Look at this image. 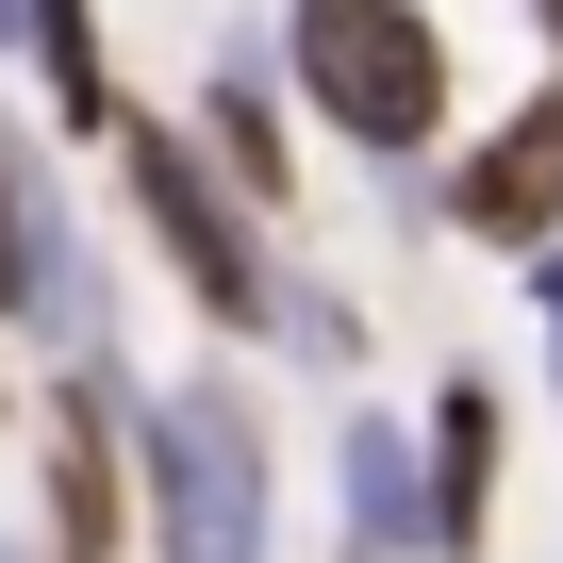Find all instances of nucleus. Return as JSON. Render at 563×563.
<instances>
[{"label": "nucleus", "mask_w": 563, "mask_h": 563, "mask_svg": "<svg viewBox=\"0 0 563 563\" xmlns=\"http://www.w3.org/2000/svg\"><path fill=\"white\" fill-rule=\"evenodd\" d=\"M547 299H563V282H547Z\"/></svg>", "instance_id": "obj_10"}, {"label": "nucleus", "mask_w": 563, "mask_h": 563, "mask_svg": "<svg viewBox=\"0 0 563 563\" xmlns=\"http://www.w3.org/2000/svg\"><path fill=\"white\" fill-rule=\"evenodd\" d=\"M299 84L316 117H349V150H431L448 117V51L415 0H299Z\"/></svg>", "instance_id": "obj_1"}, {"label": "nucleus", "mask_w": 563, "mask_h": 563, "mask_svg": "<svg viewBox=\"0 0 563 563\" xmlns=\"http://www.w3.org/2000/svg\"><path fill=\"white\" fill-rule=\"evenodd\" d=\"M133 199H150V232L183 249V282H199V299H216V316L249 332V316H265V265H249V232L216 216V183H199V166H183L166 133H133Z\"/></svg>", "instance_id": "obj_3"}, {"label": "nucleus", "mask_w": 563, "mask_h": 563, "mask_svg": "<svg viewBox=\"0 0 563 563\" xmlns=\"http://www.w3.org/2000/svg\"><path fill=\"white\" fill-rule=\"evenodd\" d=\"M150 481H166V563H265V448L232 398H166Z\"/></svg>", "instance_id": "obj_2"}, {"label": "nucleus", "mask_w": 563, "mask_h": 563, "mask_svg": "<svg viewBox=\"0 0 563 563\" xmlns=\"http://www.w3.org/2000/svg\"><path fill=\"white\" fill-rule=\"evenodd\" d=\"M431 415H448V431H431V514H448V547H464V530H481V497H497V382L464 365Z\"/></svg>", "instance_id": "obj_6"}, {"label": "nucleus", "mask_w": 563, "mask_h": 563, "mask_svg": "<svg viewBox=\"0 0 563 563\" xmlns=\"http://www.w3.org/2000/svg\"><path fill=\"white\" fill-rule=\"evenodd\" d=\"M530 18H547V34H563V0H530Z\"/></svg>", "instance_id": "obj_9"}, {"label": "nucleus", "mask_w": 563, "mask_h": 563, "mask_svg": "<svg viewBox=\"0 0 563 563\" xmlns=\"http://www.w3.org/2000/svg\"><path fill=\"white\" fill-rule=\"evenodd\" d=\"M349 497H365V530H382V547H448V514L415 497V464H398V431H382V415L349 431Z\"/></svg>", "instance_id": "obj_7"}, {"label": "nucleus", "mask_w": 563, "mask_h": 563, "mask_svg": "<svg viewBox=\"0 0 563 563\" xmlns=\"http://www.w3.org/2000/svg\"><path fill=\"white\" fill-rule=\"evenodd\" d=\"M563 216V100H530L481 166H464V232H547Z\"/></svg>", "instance_id": "obj_5"}, {"label": "nucleus", "mask_w": 563, "mask_h": 563, "mask_svg": "<svg viewBox=\"0 0 563 563\" xmlns=\"http://www.w3.org/2000/svg\"><path fill=\"white\" fill-rule=\"evenodd\" d=\"M0 34H34V0H0Z\"/></svg>", "instance_id": "obj_8"}, {"label": "nucleus", "mask_w": 563, "mask_h": 563, "mask_svg": "<svg viewBox=\"0 0 563 563\" xmlns=\"http://www.w3.org/2000/svg\"><path fill=\"white\" fill-rule=\"evenodd\" d=\"M0 299L34 332H84V265H67V216H51V166L18 150V117H0Z\"/></svg>", "instance_id": "obj_4"}]
</instances>
